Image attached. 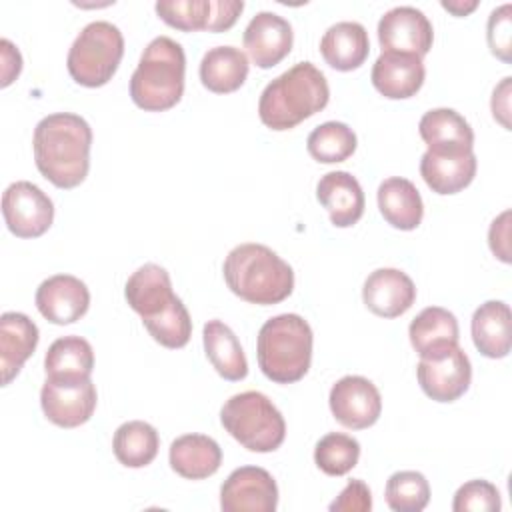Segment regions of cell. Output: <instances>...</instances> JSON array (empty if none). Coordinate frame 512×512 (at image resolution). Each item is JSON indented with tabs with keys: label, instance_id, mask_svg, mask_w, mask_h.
Masks as SVG:
<instances>
[{
	"label": "cell",
	"instance_id": "6da1fadb",
	"mask_svg": "<svg viewBox=\"0 0 512 512\" xmlns=\"http://www.w3.org/2000/svg\"><path fill=\"white\" fill-rule=\"evenodd\" d=\"M92 128L72 112L44 116L32 138L38 172L56 188L70 190L84 182L90 170Z\"/></svg>",
	"mask_w": 512,
	"mask_h": 512
},
{
	"label": "cell",
	"instance_id": "7a4b0ae2",
	"mask_svg": "<svg viewBox=\"0 0 512 512\" xmlns=\"http://www.w3.org/2000/svg\"><path fill=\"white\" fill-rule=\"evenodd\" d=\"M330 100L326 76L312 62H298L260 94L258 116L270 130H290L324 110Z\"/></svg>",
	"mask_w": 512,
	"mask_h": 512
},
{
	"label": "cell",
	"instance_id": "3957f363",
	"mask_svg": "<svg viewBox=\"0 0 512 512\" xmlns=\"http://www.w3.org/2000/svg\"><path fill=\"white\" fill-rule=\"evenodd\" d=\"M222 274L230 292L250 304H280L294 290L292 266L256 242L234 246L224 258Z\"/></svg>",
	"mask_w": 512,
	"mask_h": 512
},
{
	"label": "cell",
	"instance_id": "277c9868",
	"mask_svg": "<svg viewBox=\"0 0 512 512\" xmlns=\"http://www.w3.org/2000/svg\"><path fill=\"white\" fill-rule=\"evenodd\" d=\"M184 74V48L168 36H156L148 42L132 72L130 98L146 112L170 110L184 94Z\"/></svg>",
	"mask_w": 512,
	"mask_h": 512
},
{
	"label": "cell",
	"instance_id": "5b68a950",
	"mask_svg": "<svg viewBox=\"0 0 512 512\" xmlns=\"http://www.w3.org/2000/svg\"><path fill=\"white\" fill-rule=\"evenodd\" d=\"M314 334L298 314H278L258 332L256 358L262 374L276 384L302 380L312 362Z\"/></svg>",
	"mask_w": 512,
	"mask_h": 512
},
{
	"label": "cell",
	"instance_id": "8992f818",
	"mask_svg": "<svg viewBox=\"0 0 512 512\" xmlns=\"http://www.w3.org/2000/svg\"><path fill=\"white\" fill-rule=\"evenodd\" d=\"M220 422L224 430L250 452H274L286 438L282 412L258 390L230 396L220 410Z\"/></svg>",
	"mask_w": 512,
	"mask_h": 512
},
{
	"label": "cell",
	"instance_id": "52a82bcc",
	"mask_svg": "<svg viewBox=\"0 0 512 512\" xmlns=\"http://www.w3.org/2000/svg\"><path fill=\"white\" fill-rule=\"evenodd\" d=\"M124 56V36L106 20L86 24L72 42L66 58L72 80L86 88H100L112 80Z\"/></svg>",
	"mask_w": 512,
	"mask_h": 512
},
{
	"label": "cell",
	"instance_id": "ba28073f",
	"mask_svg": "<svg viewBox=\"0 0 512 512\" xmlns=\"http://www.w3.org/2000/svg\"><path fill=\"white\" fill-rule=\"evenodd\" d=\"M96 386L90 376L50 378L40 390V406L44 416L60 428H76L86 424L96 410Z\"/></svg>",
	"mask_w": 512,
	"mask_h": 512
},
{
	"label": "cell",
	"instance_id": "9c48e42d",
	"mask_svg": "<svg viewBox=\"0 0 512 512\" xmlns=\"http://www.w3.org/2000/svg\"><path fill=\"white\" fill-rule=\"evenodd\" d=\"M416 378L428 398L436 402H454L470 386L472 364L466 352L454 344L420 356Z\"/></svg>",
	"mask_w": 512,
	"mask_h": 512
},
{
	"label": "cell",
	"instance_id": "30bf717a",
	"mask_svg": "<svg viewBox=\"0 0 512 512\" xmlns=\"http://www.w3.org/2000/svg\"><path fill=\"white\" fill-rule=\"evenodd\" d=\"M2 216L14 236L38 238L52 226L54 204L42 188L28 180H18L2 194Z\"/></svg>",
	"mask_w": 512,
	"mask_h": 512
},
{
	"label": "cell",
	"instance_id": "8fae6325",
	"mask_svg": "<svg viewBox=\"0 0 512 512\" xmlns=\"http://www.w3.org/2000/svg\"><path fill=\"white\" fill-rule=\"evenodd\" d=\"M382 52L410 54L424 58L434 42V28L428 16L414 6H396L378 22Z\"/></svg>",
	"mask_w": 512,
	"mask_h": 512
},
{
	"label": "cell",
	"instance_id": "7c38bea8",
	"mask_svg": "<svg viewBox=\"0 0 512 512\" xmlns=\"http://www.w3.org/2000/svg\"><path fill=\"white\" fill-rule=\"evenodd\" d=\"M276 506V480L260 466L232 470L220 488V508L224 512H274Z\"/></svg>",
	"mask_w": 512,
	"mask_h": 512
},
{
	"label": "cell",
	"instance_id": "4fadbf2b",
	"mask_svg": "<svg viewBox=\"0 0 512 512\" xmlns=\"http://www.w3.org/2000/svg\"><path fill=\"white\" fill-rule=\"evenodd\" d=\"M328 404L336 422L350 430H364L378 422L382 396L364 376H344L332 388Z\"/></svg>",
	"mask_w": 512,
	"mask_h": 512
},
{
	"label": "cell",
	"instance_id": "5bb4252c",
	"mask_svg": "<svg viewBox=\"0 0 512 512\" xmlns=\"http://www.w3.org/2000/svg\"><path fill=\"white\" fill-rule=\"evenodd\" d=\"M38 312L52 324L64 326L80 320L90 308L88 286L72 274L46 278L34 296Z\"/></svg>",
	"mask_w": 512,
	"mask_h": 512
},
{
	"label": "cell",
	"instance_id": "9a60e30c",
	"mask_svg": "<svg viewBox=\"0 0 512 512\" xmlns=\"http://www.w3.org/2000/svg\"><path fill=\"white\" fill-rule=\"evenodd\" d=\"M250 60L266 70L280 64L292 50L294 32L286 18L274 12H258L242 36Z\"/></svg>",
	"mask_w": 512,
	"mask_h": 512
},
{
	"label": "cell",
	"instance_id": "2e32d148",
	"mask_svg": "<svg viewBox=\"0 0 512 512\" xmlns=\"http://www.w3.org/2000/svg\"><path fill=\"white\" fill-rule=\"evenodd\" d=\"M362 300L372 314L380 318H398L412 308L416 286L412 278L398 268H378L364 280Z\"/></svg>",
	"mask_w": 512,
	"mask_h": 512
},
{
	"label": "cell",
	"instance_id": "e0dca14e",
	"mask_svg": "<svg viewBox=\"0 0 512 512\" xmlns=\"http://www.w3.org/2000/svg\"><path fill=\"white\" fill-rule=\"evenodd\" d=\"M316 198L326 208L330 222L338 228L354 226L366 206L360 182L346 170L324 174L316 184Z\"/></svg>",
	"mask_w": 512,
	"mask_h": 512
},
{
	"label": "cell",
	"instance_id": "ac0fdd59",
	"mask_svg": "<svg viewBox=\"0 0 512 512\" xmlns=\"http://www.w3.org/2000/svg\"><path fill=\"white\" fill-rule=\"evenodd\" d=\"M370 78L384 98L404 100L412 98L422 88L426 70L418 56L382 52L372 66Z\"/></svg>",
	"mask_w": 512,
	"mask_h": 512
},
{
	"label": "cell",
	"instance_id": "d6986e66",
	"mask_svg": "<svg viewBox=\"0 0 512 512\" xmlns=\"http://www.w3.org/2000/svg\"><path fill=\"white\" fill-rule=\"evenodd\" d=\"M128 306L140 314L142 320L162 314L178 298L172 290L170 274L158 264H144L128 278L124 286Z\"/></svg>",
	"mask_w": 512,
	"mask_h": 512
},
{
	"label": "cell",
	"instance_id": "ffe728a7",
	"mask_svg": "<svg viewBox=\"0 0 512 512\" xmlns=\"http://www.w3.org/2000/svg\"><path fill=\"white\" fill-rule=\"evenodd\" d=\"M40 340L38 326L22 312H4L0 316V368L2 386H8L24 362L34 354Z\"/></svg>",
	"mask_w": 512,
	"mask_h": 512
},
{
	"label": "cell",
	"instance_id": "44dd1931",
	"mask_svg": "<svg viewBox=\"0 0 512 512\" xmlns=\"http://www.w3.org/2000/svg\"><path fill=\"white\" fill-rule=\"evenodd\" d=\"M478 160L474 150L436 154L426 150L420 158V174L436 194H456L470 186L476 176Z\"/></svg>",
	"mask_w": 512,
	"mask_h": 512
},
{
	"label": "cell",
	"instance_id": "7402d4cb",
	"mask_svg": "<svg viewBox=\"0 0 512 512\" xmlns=\"http://www.w3.org/2000/svg\"><path fill=\"white\" fill-rule=\"evenodd\" d=\"M420 138L430 152L450 154L474 150V130L468 120L452 108H432L418 124Z\"/></svg>",
	"mask_w": 512,
	"mask_h": 512
},
{
	"label": "cell",
	"instance_id": "603a6c76",
	"mask_svg": "<svg viewBox=\"0 0 512 512\" xmlns=\"http://www.w3.org/2000/svg\"><path fill=\"white\" fill-rule=\"evenodd\" d=\"M320 54L326 64L340 72L360 68L370 54L368 32L360 22H336L320 38Z\"/></svg>",
	"mask_w": 512,
	"mask_h": 512
},
{
	"label": "cell",
	"instance_id": "cb8c5ba5",
	"mask_svg": "<svg viewBox=\"0 0 512 512\" xmlns=\"http://www.w3.org/2000/svg\"><path fill=\"white\" fill-rule=\"evenodd\" d=\"M170 468L186 480H204L218 472L222 448L206 434H184L170 444Z\"/></svg>",
	"mask_w": 512,
	"mask_h": 512
},
{
	"label": "cell",
	"instance_id": "d4e9b609",
	"mask_svg": "<svg viewBox=\"0 0 512 512\" xmlns=\"http://www.w3.org/2000/svg\"><path fill=\"white\" fill-rule=\"evenodd\" d=\"M510 308L502 300H488L472 314V340L478 352L486 358H504L510 352Z\"/></svg>",
	"mask_w": 512,
	"mask_h": 512
},
{
	"label": "cell",
	"instance_id": "484cf974",
	"mask_svg": "<svg viewBox=\"0 0 512 512\" xmlns=\"http://www.w3.org/2000/svg\"><path fill=\"white\" fill-rule=\"evenodd\" d=\"M378 208L384 220L398 230H414L424 216V202L418 188L402 176L386 178L378 186Z\"/></svg>",
	"mask_w": 512,
	"mask_h": 512
},
{
	"label": "cell",
	"instance_id": "4316f807",
	"mask_svg": "<svg viewBox=\"0 0 512 512\" xmlns=\"http://www.w3.org/2000/svg\"><path fill=\"white\" fill-rule=\"evenodd\" d=\"M202 342L206 358L224 380L238 382L248 376V360L228 324L218 318L208 320L202 328Z\"/></svg>",
	"mask_w": 512,
	"mask_h": 512
},
{
	"label": "cell",
	"instance_id": "83f0119b",
	"mask_svg": "<svg viewBox=\"0 0 512 512\" xmlns=\"http://www.w3.org/2000/svg\"><path fill=\"white\" fill-rule=\"evenodd\" d=\"M248 70V56L240 48L216 46L200 60V82L214 94H230L246 82Z\"/></svg>",
	"mask_w": 512,
	"mask_h": 512
},
{
	"label": "cell",
	"instance_id": "f1b7e54d",
	"mask_svg": "<svg viewBox=\"0 0 512 512\" xmlns=\"http://www.w3.org/2000/svg\"><path fill=\"white\" fill-rule=\"evenodd\" d=\"M408 336L418 356H424L458 344L460 328L450 310L442 306H428L410 322Z\"/></svg>",
	"mask_w": 512,
	"mask_h": 512
},
{
	"label": "cell",
	"instance_id": "f546056e",
	"mask_svg": "<svg viewBox=\"0 0 512 512\" xmlns=\"http://www.w3.org/2000/svg\"><path fill=\"white\" fill-rule=\"evenodd\" d=\"M160 448V436L156 428L144 420H130L116 428L112 438V450L116 460L126 468L148 466Z\"/></svg>",
	"mask_w": 512,
	"mask_h": 512
},
{
	"label": "cell",
	"instance_id": "4dcf8cb0",
	"mask_svg": "<svg viewBox=\"0 0 512 512\" xmlns=\"http://www.w3.org/2000/svg\"><path fill=\"white\" fill-rule=\"evenodd\" d=\"M92 370L94 350L82 336H62L54 340L44 356V372L50 378L90 376Z\"/></svg>",
	"mask_w": 512,
	"mask_h": 512
},
{
	"label": "cell",
	"instance_id": "1f68e13d",
	"mask_svg": "<svg viewBox=\"0 0 512 512\" xmlns=\"http://www.w3.org/2000/svg\"><path fill=\"white\" fill-rule=\"evenodd\" d=\"M356 134L344 122H324L316 126L306 140L308 154L322 164H336L348 160L356 150Z\"/></svg>",
	"mask_w": 512,
	"mask_h": 512
},
{
	"label": "cell",
	"instance_id": "d6a6232c",
	"mask_svg": "<svg viewBox=\"0 0 512 512\" xmlns=\"http://www.w3.org/2000/svg\"><path fill=\"white\" fill-rule=\"evenodd\" d=\"M384 496L394 512H420L428 506L430 484L422 472L400 470L388 478Z\"/></svg>",
	"mask_w": 512,
	"mask_h": 512
},
{
	"label": "cell",
	"instance_id": "836d02e7",
	"mask_svg": "<svg viewBox=\"0 0 512 512\" xmlns=\"http://www.w3.org/2000/svg\"><path fill=\"white\" fill-rule=\"evenodd\" d=\"M360 458V444L356 438L342 432H328L314 448L316 466L328 476L348 474Z\"/></svg>",
	"mask_w": 512,
	"mask_h": 512
},
{
	"label": "cell",
	"instance_id": "e575fe53",
	"mask_svg": "<svg viewBox=\"0 0 512 512\" xmlns=\"http://www.w3.org/2000/svg\"><path fill=\"white\" fill-rule=\"evenodd\" d=\"M148 334L164 348H184L192 336V320L180 298L172 302L162 314L142 320Z\"/></svg>",
	"mask_w": 512,
	"mask_h": 512
},
{
	"label": "cell",
	"instance_id": "d590c367",
	"mask_svg": "<svg viewBox=\"0 0 512 512\" xmlns=\"http://www.w3.org/2000/svg\"><path fill=\"white\" fill-rule=\"evenodd\" d=\"M160 20L182 32L208 28L210 0H160L154 6Z\"/></svg>",
	"mask_w": 512,
	"mask_h": 512
},
{
	"label": "cell",
	"instance_id": "8d00e7d4",
	"mask_svg": "<svg viewBox=\"0 0 512 512\" xmlns=\"http://www.w3.org/2000/svg\"><path fill=\"white\" fill-rule=\"evenodd\" d=\"M500 508V492L488 480H470L462 484L452 500L454 512H498Z\"/></svg>",
	"mask_w": 512,
	"mask_h": 512
},
{
	"label": "cell",
	"instance_id": "74e56055",
	"mask_svg": "<svg viewBox=\"0 0 512 512\" xmlns=\"http://www.w3.org/2000/svg\"><path fill=\"white\" fill-rule=\"evenodd\" d=\"M486 40L490 52L502 62H512V6L502 4L488 16Z\"/></svg>",
	"mask_w": 512,
	"mask_h": 512
},
{
	"label": "cell",
	"instance_id": "f35d334b",
	"mask_svg": "<svg viewBox=\"0 0 512 512\" xmlns=\"http://www.w3.org/2000/svg\"><path fill=\"white\" fill-rule=\"evenodd\" d=\"M332 512H370L372 494L362 480H350L328 506Z\"/></svg>",
	"mask_w": 512,
	"mask_h": 512
},
{
	"label": "cell",
	"instance_id": "ab89813d",
	"mask_svg": "<svg viewBox=\"0 0 512 512\" xmlns=\"http://www.w3.org/2000/svg\"><path fill=\"white\" fill-rule=\"evenodd\" d=\"M244 10L242 0H210V18L208 32H226L238 20Z\"/></svg>",
	"mask_w": 512,
	"mask_h": 512
},
{
	"label": "cell",
	"instance_id": "60d3db41",
	"mask_svg": "<svg viewBox=\"0 0 512 512\" xmlns=\"http://www.w3.org/2000/svg\"><path fill=\"white\" fill-rule=\"evenodd\" d=\"M488 246L498 260L510 264V210H504L492 220L488 230Z\"/></svg>",
	"mask_w": 512,
	"mask_h": 512
},
{
	"label": "cell",
	"instance_id": "b9f144b4",
	"mask_svg": "<svg viewBox=\"0 0 512 512\" xmlns=\"http://www.w3.org/2000/svg\"><path fill=\"white\" fill-rule=\"evenodd\" d=\"M0 58H2V82H0V86L6 88L18 78V74L22 70V56H20V50L8 38H2L0 40Z\"/></svg>",
	"mask_w": 512,
	"mask_h": 512
},
{
	"label": "cell",
	"instance_id": "7bdbcfd3",
	"mask_svg": "<svg viewBox=\"0 0 512 512\" xmlns=\"http://www.w3.org/2000/svg\"><path fill=\"white\" fill-rule=\"evenodd\" d=\"M510 82H512L510 76L502 78V82L494 88L492 100H490L494 120L500 122L506 130H510Z\"/></svg>",
	"mask_w": 512,
	"mask_h": 512
},
{
	"label": "cell",
	"instance_id": "ee69618b",
	"mask_svg": "<svg viewBox=\"0 0 512 512\" xmlns=\"http://www.w3.org/2000/svg\"><path fill=\"white\" fill-rule=\"evenodd\" d=\"M440 6L444 10H448L452 16H468L470 12H474L478 8V2L476 0H442Z\"/></svg>",
	"mask_w": 512,
	"mask_h": 512
}]
</instances>
